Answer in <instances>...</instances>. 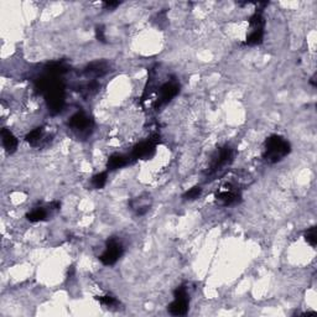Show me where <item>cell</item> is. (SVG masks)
Returning <instances> with one entry per match:
<instances>
[{
  "label": "cell",
  "mask_w": 317,
  "mask_h": 317,
  "mask_svg": "<svg viewBox=\"0 0 317 317\" xmlns=\"http://www.w3.org/2000/svg\"><path fill=\"white\" fill-rule=\"evenodd\" d=\"M291 151V145L280 135H272L264 142L263 159L268 164H277Z\"/></svg>",
  "instance_id": "cell-1"
},
{
  "label": "cell",
  "mask_w": 317,
  "mask_h": 317,
  "mask_svg": "<svg viewBox=\"0 0 317 317\" xmlns=\"http://www.w3.org/2000/svg\"><path fill=\"white\" fill-rule=\"evenodd\" d=\"M43 96H45L48 112L52 115L60 114L65 108V103H66V92H65L64 82L61 79L57 81L46 91Z\"/></svg>",
  "instance_id": "cell-2"
},
{
  "label": "cell",
  "mask_w": 317,
  "mask_h": 317,
  "mask_svg": "<svg viewBox=\"0 0 317 317\" xmlns=\"http://www.w3.org/2000/svg\"><path fill=\"white\" fill-rule=\"evenodd\" d=\"M233 163V150L231 146H223L219 147L217 150L216 155L213 156L212 161H211L210 170L208 174L210 176H217L226 170L231 164Z\"/></svg>",
  "instance_id": "cell-3"
},
{
  "label": "cell",
  "mask_w": 317,
  "mask_h": 317,
  "mask_svg": "<svg viewBox=\"0 0 317 317\" xmlns=\"http://www.w3.org/2000/svg\"><path fill=\"white\" fill-rule=\"evenodd\" d=\"M190 299H188L187 287L185 285H181L174 291V301L168 306L169 312L173 316H183L187 314Z\"/></svg>",
  "instance_id": "cell-4"
},
{
  "label": "cell",
  "mask_w": 317,
  "mask_h": 317,
  "mask_svg": "<svg viewBox=\"0 0 317 317\" xmlns=\"http://www.w3.org/2000/svg\"><path fill=\"white\" fill-rule=\"evenodd\" d=\"M159 142H160V135L152 134L147 140L135 145L130 157L134 159V160H139V159H149V157H151L152 155L155 154V150H156V146Z\"/></svg>",
  "instance_id": "cell-5"
},
{
  "label": "cell",
  "mask_w": 317,
  "mask_h": 317,
  "mask_svg": "<svg viewBox=\"0 0 317 317\" xmlns=\"http://www.w3.org/2000/svg\"><path fill=\"white\" fill-rule=\"evenodd\" d=\"M178 92H180V83L176 79H171V81L165 82L159 88V92H157V99L155 101L154 104L155 108H160L163 106H166L168 103H170L177 96Z\"/></svg>",
  "instance_id": "cell-6"
},
{
  "label": "cell",
  "mask_w": 317,
  "mask_h": 317,
  "mask_svg": "<svg viewBox=\"0 0 317 317\" xmlns=\"http://www.w3.org/2000/svg\"><path fill=\"white\" fill-rule=\"evenodd\" d=\"M242 195L238 187L233 186L232 183H226L221 187V190L216 193V202L221 206H233L241 202Z\"/></svg>",
  "instance_id": "cell-7"
},
{
  "label": "cell",
  "mask_w": 317,
  "mask_h": 317,
  "mask_svg": "<svg viewBox=\"0 0 317 317\" xmlns=\"http://www.w3.org/2000/svg\"><path fill=\"white\" fill-rule=\"evenodd\" d=\"M122 255L123 246L120 244V242H118L117 239L114 238H110L108 239L106 250L99 256V260H101L102 264H104V265H114Z\"/></svg>",
  "instance_id": "cell-8"
},
{
  "label": "cell",
  "mask_w": 317,
  "mask_h": 317,
  "mask_svg": "<svg viewBox=\"0 0 317 317\" xmlns=\"http://www.w3.org/2000/svg\"><path fill=\"white\" fill-rule=\"evenodd\" d=\"M93 119L84 112H77L70 118L69 127L77 133H89L93 128Z\"/></svg>",
  "instance_id": "cell-9"
},
{
  "label": "cell",
  "mask_w": 317,
  "mask_h": 317,
  "mask_svg": "<svg viewBox=\"0 0 317 317\" xmlns=\"http://www.w3.org/2000/svg\"><path fill=\"white\" fill-rule=\"evenodd\" d=\"M109 64L106 61H94L91 62L88 66L84 69L83 73L84 76L92 77V78H99V77L104 76L109 72Z\"/></svg>",
  "instance_id": "cell-10"
},
{
  "label": "cell",
  "mask_w": 317,
  "mask_h": 317,
  "mask_svg": "<svg viewBox=\"0 0 317 317\" xmlns=\"http://www.w3.org/2000/svg\"><path fill=\"white\" fill-rule=\"evenodd\" d=\"M0 135H1L3 146L4 149H5V151L8 152V154H13V152H15L16 149H18V144H19L15 135H14L10 130L6 129V128H3V129H1Z\"/></svg>",
  "instance_id": "cell-11"
},
{
  "label": "cell",
  "mask_w": 317,
  "mask_h": 317,
  "mask_svg": "<svg viewBox=\"0 0 317 317\" xmlns=\"http://www.w3.org/2000/svg\"><path fill=\"white\" fill-rule=\"evenodd\" d=\"M70 66L65 61H55L47 64L45 67V73L52 74V76L61 77L66 72H69Z\"/></svg>",
  "instance_id": "cell-12"
},
{
  "label": "cell",
  "mask_w": 317,
  "mask_h": 317,
  "mask_svg": "<svg viewBox=\"0 0 317 317\" xmlns=\"http://www.w3.org/2000/svg\"><path fill=\"white\" fill-rule=\"evenodd\" d=\"M129 161H130L129 156H125V155L123 154H113L112 156L108 159L107 168L108 170L110 171L118 170V169H122L124 168V166H127L128 164H129Z\"/></svg>",
  "instance_id": "cell-13"
},
{
  "label": "cell",
  "mask_w": 317,
  "mask_h": 317,
  "mask_svg": "<svg viewBox=\"0 0 317 317\" xmlns=\"http://www.w3.org/2000/svg\"><path fill=\"white\" fill-rule=\"evenodd\" d=\"M45 137V129L42 127H38L36 129L31 130L25 137V140L31 145V146H38Z\"/></svg>",
  "instance_id": "cell-14"
},
{
  "label": "cell",
  "mask_w": 317,
  "mask_h": 317,
  "mask_svg": "<svg viewBox=\"0 0 317 317\" xmlns=\"http://www.w3.org/2000/svg\"><path fill=\"white\" fill-rule=\"evenodd\" d=\"M47 214L48 212L45 208L37 207L34 208L31 212H29V213L26 214V219H28L29 222H31V223H37V222L45 221V219L47 218Z\"/></svg>",
  "instance_id": "cell-15"
},
{
  "label": "cell",
  "mask_w": 317,
  "mask_h": 317,
  "mask_svg": "<svg viewBox=\"0 0 317 317\" xmlns=\"http://www.w3.org/2000/svg\"><path fill=\"white\" fill-rule=\"evenodd\" d=\"M264 38V30H250L249 35L246 38V45L248 46H256L263 42Z\"/></svg>",
  "instance_id": "cell-16"
},
{
  "label": "cell",
  "mask_w": 317,
  "mask_h": 317,
  "mask_svg": "<svg viewBox=\"0 0 317 317\" xmlns=\"http://www.w3.org/2000/svg\"><path fill=\"white\" fill-rule=\"evenodd\" d=\"M107 178H108L107 173L97 174V175L93 176V178H92V185H93L94 188L101 190V188H103L104 186H106V183H107Z\"/></svg>",
  "instance_id": "cell-17"
},
{
  "label": "cell",
  "mask_w": 317,
  "mask_h": 317,
  "mask_svg": "<svg viewBox=\"0 0 317 317\" xmlns=\"http://www.w3.org/2000/svg\"><path fill=\"white\" fill-rule=\"evenodd\" d=\"M305 239H306V242L310 244V246L312 247L316 246L317 243L316 227H311V228H309L306 232H305Z\"/></svg>",
  "instance_id": "cell-18"
},
{
  "label": "cell",
  "mask_w": 317,
  "mask_h": 317,
  "mask_svg": "<svg viewBox=\"0 0 317 317\" xmlns=\"http://www.w3.org/2000/svg\"><path fill=\"white\" fill-rule=\"evenodd\" d=\"M201 193H202V188L200 187V186H195V187L190 188V190L187 191V192H185V195H183V198L185 200H196V198H198L201 196Z\"/></svg>",
  "instance_id": "cell-19"
},
{
  "label": "cell",
  "mask_w": 317,
  "mask_h": 317,
  "mask_svg": "<svg viewBox=\"0 0 317 317\" xmlns=\"http://www.w3.org/2000/svg\"><path fill=\"white\" fill-rule=\"evenodd\" d=\"M97 300L99 301V304L102 305H106V306H114V305H117V299H115L114 296H112V295H106V296H97L96 297Z\"/></svg>",
  "instance_id": "cell-20"
},
{
  "label": "cell",
  "mask_w": 317,
  "mask_h": 317,
  "mask_svg": "<svg viewBox=\"0 0 317 317\" xmlns=\"http://www.w3.org/2000/svg\"><path fill=\"white\" fill-rule=\"evenodd\" d=\"M96 37H97V40L101 41V42H106V35H104V28H103V26H97Z\"/></svg>",
  "instance_id": "cell-21"
},
{
  "label": "cell",
  "mask_w": 317,
  "mask_h": 317,
  "mask_svg": "<svg viewBox=\"0 0 317 317\" xmlns=\"http://www.w3.org/2000/svg\"><path fill=\"white\" fill-rule=\"evenodd\" d=\"M119 1H104L103 6L106 9H114L117 6H119Z\"/></svg>",
  "instance_id": "cell-22"
}]
</instances>
